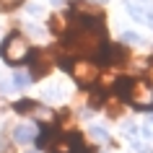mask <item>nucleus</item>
<instances>
[{
  "mask_svg": "<svg viewBox=\"0 0 153 153\" xmlns=\"http://www.w3.org/2000/svg\"><path fill=\"white\" fill-rule=\"evenodd\" d=\"M117 94H120V99H125L135 109H143V112L153 109V83L143 81V78H135V81L132 78H122L117 83Z\"/></svg>",
  "mask_w": 153,
  "mask_h": 153,
  "instance_id": "obj_1",
  "label": "nucleus"
},
{
  "mask_svg": "<svg viewBox=\"0 0 153 153\" xmlns=\"http://www.w3.org/2000/svg\"><path fill=\"white\" fill-rule=\"evenodd\" d=\"M0 55H3V60L8 65H21L24 60H29V42L24 39V34L10 31L8 39L0 47Z\"/></svg>",
  "mask_w": 153,
  "mask_h": 153,
  "instance_id": "obj_2",
  "label": "nucleus"
},
{
  "mask_svg": "<svg viewBox=\"0 0 153 153\" xmlns=\"http://www.w3.org/2000/svg\"><path fill=\"white\" fill-rule=\"evenodd\" d=\"M70 73H73V78L81 83V86H91V83H96V78H99V65L94 62V60L78 57V60H73Z\"/></svg>",
  "mask_w": 153,
  "mask_h": 153,
  "instance_id": "obj_3",
  "label": "nucleus"
},
{
  "mask_svg": "<svg viewBox=\"0 0 153 153\" xmlns=\"http://www.w3.org/2000/svg\"><path fill=\"white\" fill-rule=\"evenodd\" d=\"M49 151L52 153H88L86 151V145H83V140H81V135H60V137H55V143L49 145Z\"/></svg>",
  "mask_w": 153,
  "mask_h": 153,
  "instance_id": "obj_4",
  "label": "nucleus"
},
{
  "mask_svg": "<svg viewBox=\"0 0 153 153\" xmlns=\"http://www.w3.org/2000/svg\"><path fill=\"white\" fill-rule=\"evenodd\" d=\"M29 65H31L34 78H44V75H49V68H52V55L34 49V52H29Z\"/></svg>",
  "mask_w": 153,
  "mask_h": 153,
  "instance_id": "obj_5",
  "label": "nucleus"
},
{
  "mask_svg": "<svg viewBox=\"0 0 153 153\" xmlns=\"http://www.w3.org/2000/svg\"><path fill=\"white\" fill-rule=\"evenodd\" d=\"M13 137H16V143H31L34 137H36V130L31 125H21V127L13 130Z\"/></svg>",
  "mask_w": 153,
  "mask_h": 153,
  "instance_id": "obj_6",
  "label": "nucleus"
},
{
  "mask_svg": "<svg viewBox=\"0 0 153 153\" xmlns=\"http://www.w3.org/2000/svg\"><path fill=\"white\" fill-rule=\"evenodd\" d=\"M130 16L137 18V21H145V24L153 26V8H143V5H130Z\"/></svg>",
  "mask_w": 153,
  "mask_h": 153,
  "instance_id": "obj_7",
  "label": "nucleus"
},
{
  "mask_svg": "<svg viewBox=\"0 0 153 153\" xmlns=\"http://www.w3.org/2000/svg\"><path fill=\"white\" fill-rule=\"evenodd\" d=\"M36 143H39V148H49V145L55 143V130H47V127H44Z\"/></svg>",
  "mask_w": 153,
  "mask_h": 153,
  "instance_id": "obj_8",
  "label": "nucleus"
},
{
  "mask_svg": "<svg viewBox=\"0 0 153 153\" xmlns=\"http://www.w3.org/2000/svg\"><path fill=\"white\" fill-rule=\"evenodd\" d=\"M13 86H16V88H26V86H29V75H26V73H16Z\"/></svg>",
  "mask_w": 153,
  "mask_h": 153,
  "instance_id": "obj_9",
  "label": "nucleus"
},
{
  "mask_svg": "<svg viewBox=\"0 0 153 153\" xmlns=\"http://www.w3.org/2000/svg\"><path fill=\"white\" fill-rule=\"evenodd\" d=\"M24 0H0V10H13V8H18Z\"/></svg>",
  "mask_w": 153,
  "mask_h": 153,
  "instance_id": "obj_10",
  "label": "nucleus"
},
{
  "mask_svg": "<svg viewBox=\"0 0 153 153\" xmlns=\"http://www.w3.org/2000/svg\"><path fill=\"white\" fill-rule=\"evenodd\" d=\"M91 135L96 137V140H106V137H109V135H106V130H104V127H91Z\"/></svg>",
  "mask_w": 153,
  "mask_h": 153,
  "instance_id": "obj_11",
  "label": "nucleus"
},
{
  "mask_svg": "<svg viewBox=\"0 0 153 153\" xmlns=\"http://www.w3.org/2000/svg\"><path fill=\"white\" fill-rule=\"evenodd\" d=\"M125 39H127V42H140V36H135L132 31H127V34H125Z\"/></svg>",
  "mask_w": 153,
  "mask_h": 153,
  "instance_id": "obj_12",
  "label": "nucleus"
},
{
  "mask_svg": "<svg viewBox=\"0 0 153 153\" xmlns=\"http://www.w3.org/2000/svg\"><path fill=\"white\" fill-rule=\"evenodd\" d=\"M145 132H148V135H153V117L148 120V127H145Z\"/></svg>",
  "mask_w": 153,
  "mask_h": 153,
  "instance_id": "obj_13",
  "label": "nucleus"
},
{
  "mask_svg": "<svg viewBox=\"0 0 153 153\" xmlns=\"http://www.w3.org/2000/svg\"><path fill=\"white\" fill-rule=\"evenodd\" d=\"M96 3H104V0H96Z\"/></svg>",
  "mask_w": 153,
  "mask_h": 153,
  "instance_id": "obj_14",
  "label": "nucleus"
},
{
  "mask_svg": "<svg viewBox=\"0 0 153 153\" xmlns=\"http://www.w3.org/2000/svg\"><path fill=\"white\" fill-rule=\"evenodd\" d=\"M8 153H13V151H8Z\"/></svg>",
  "mask_w": 153,
  "mask_h": 153,
  "instance_id": "obj_15",
  "label": "nucleus"
}]
</instances>
